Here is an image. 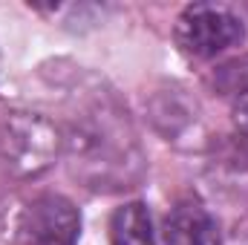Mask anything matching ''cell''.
Here are the masks:
<instances>
[{
  "instance_id": "obj_1",
  "label": "cell",
  "mask_w": 248,
  "mask_h": 245,
  "mask_svg": "<svg viewBox=\"0 0 248 245\" xmlns=\"http://www.w3.org/2000/svg\"><path fill=\"white\" fill-rule=\"evenodd\" d=\"M63 144L75 173L90 187H130L127 182L141 162L133 138L124 136L104 104H95V116H78Z\"/></svg>"
},
{
  "instance_id": "obj_2",
  "label": "cell",
  "mask_w": 248,
  "mask_h": 245,
  "mask_svg": "<svg viewBox=\"0 0 248 245\" xmlns=\"http://www.w3.org/2000/svg\"><path fill=\"white\" fill-rule=\"evenodd\" d=\"M173 38H176L179 52L187 55L190 61H211L222 55L225 49L243 44L246 26L225 6L193 3L179 15L173 26Z\"/></svg>"
},
{
  "instance_id": "obj_3",
  "label": "cell",
  "mask_w": 248,
  "mask_h": 245,
  "mask_svg": "<svg viewBox=\"0 0 248 245\" xmlns=\"http://www.w3.org/2000/svg\"><path fill=\"white\" fill-rule=\"evenodd\" d=\"M63 138L41 116L15 113L0 124V156L15 176L44 173L61 153Z\"/></svg>"
},
{
  "instance_id": "obj_4",
  "label": "cell",
  "mask_w": 248,
  "mask_h": 245,
  "mask_svg": "<svg viewBox=\"0 0 248 245\" xmlns=\"http://www.w3.org/2000/svg\"><path fill=\"white\" fill-rule=\"evenodd\" d=\"M15 237L17 245H78L81 214L61 193H41L23 208Z\"/></svg>"
},
{
  "instance_id": "obj_5",
  "label": "cell",
  "mask_w": 248,
  "mask_h": 245,
  "mask_svg": "<svg viewBox=\"0 0 248 245\" xmlns=\"http://www.w3.org/2000/svg\"><path fill=\"white\" fill-rule=\"evenodd\" d=\"M165 245H214V222L199 202H179L162 228Z\"/></svg>"
},
{
  "instance_id": "obj_6",
  "label": "cell",
  "mask_w": 248,
  "mask_h": 245,
  "mask_svg": "<svg viewBox=\"0 0 248 245\" xmlns=\"http://www.w3.org/2000/svg\"><path fill=\"white\" fill-rule=\"evenodd\" d=\"M110 245H156L150 211L141 202H127L110 216Z\"/></svg>"
},
{
  "instance_id": "obj_7",
  "label": "cell",
  "mask_w": 248,
  "mask_h": 245,
  "mask_svg": "<svg viewBox=\"0 0 248 245\" xmlns=\"http://www.w3.org/2000/svg\"><path fill=\"white\" fill-rule=\"evenodd\" d=\"M211 84L219 95H231L234 101L248 92V58H237L214 69Z\"/></svg>"
},
{
  "instance_id": "obj_8",
  "label": "cell",
  "mask_w": 248,
  "mask_h": 245,
  "mask_svg": "<svg viewBox=\"0 0 248 245\" xmlns=\"http://www.w3.org/2000/svg\"><path fill=\"white\" fill-rule=\"evenodd\" d=\"M234 124H237V130L248 138V92L234 101Z\"/></svg>"
},
{
  "instance_id": "obj_9",
  "label": "cell",
  "mask_w": 248,
  "mask_h": 245,
  "mask_svg": "<svg viewBox=\"0 0 248 245\" xmlns=\"http://www.w3.org/2000/svg\"><path fill=\"white\" fill-rule=\"evenodd\" d=\"M243 12H246V15H248V3H243Z\"/></svg>"
}]
</instances>
